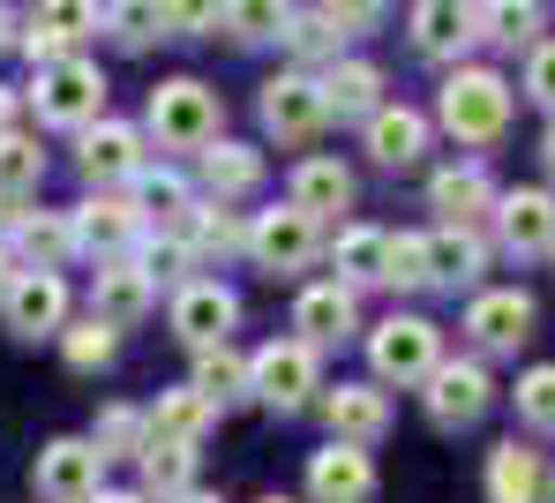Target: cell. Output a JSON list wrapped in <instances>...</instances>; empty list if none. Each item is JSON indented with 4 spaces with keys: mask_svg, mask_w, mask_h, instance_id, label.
<instances>
[{
    "mask_svg": "<svg viewBox=\"0 0 555 503\" xmlns=\"http://www.w3.org/2000/svg\"><path fill=\"white\" fill-rule=\"evenodd\" d=\"M436 120L459 143H495L511 128V83L495 68H451L443 91H436Z\"/></svg>",
    "mask_w": 555,
    "mask_h": 503,
    "instance_id": "1",
    "label": "cell"
},
{
    "mask_svg": "<svg viewBox=\"0 0 555 503\" xmlns=\"http://www.w3.org/2000/svg\"><path fill=\"white\" fill-rule=\"evenodd\" d=\"M369 361L383 384H428L443 369V331L428 315H390L369 331Z\"/></svg>",
    "mask_w": 555,
    "mask_h": 503,
    "instance_id": "2",
    "label": "cell"
},
{
    "mask_svg": "<svg viewBox=\"0 0 555 503\" xmlns=\"http://www.w3.org/2000/svg\"><path fill=\"white\" fill-rule=\"evenodd\" d=\"M151 136L166 151H210L218 143V91H203L195 76H173L151 91Z\"/></svg>",
    "mask_w": 555,
    "mask_h": 503,
    "instance_id": "3",
    "label": "cell"
},
{
    "mask_svg": "<svg viewBox=\"0 0 555 503\" xmlns=\"http://www.w3.org/2000/svg\"><path fill=\"white\" fill-rule=\"evenodd\" d=\"M30 105L46 128H91V120H105V76L91 61H53V68H38Z\"/></svg>",
    "mask_w": 555,
    "mask_h": 503,
    "instance_id": "4",
    "label": "cell"
},
{
    "mask_svg": "<svg viewBox=\"0 0 555 503\" xmlns=\"http://www.w3.org/2000/svg\"><path fill=\"white\" fill-rule=\"evenodd\" d=\"M315 391H323V384H315V346H308V338H271V346L248 361V399L278 405V413L308 405Z\"/></svg>",
    "mask_w": 555,
    "mask_h": 503,
    "instance_id": "5",
    "label": "cell"
},
{
    "mask_svg": "<svg viewBox=\"0 0 555 503\" xmlns=\"http://www.w3.org/2000/svg\"><path fill=\"white\" fill-rule=\"evenodd\" d=\"M315 218L300 210V203H285V210H263L256 225H248V256L263 263V271H308L315 263Z\"/></svg>",
    "mask_w": 555,
    "mask_h": 503,
    "instance_id": "6",
    "label": "cell"
},
{
    "mask_svg": "<svg viewBox=\"0 0 555 503\" xmlns=\"http://www.w3.org/2000/svg\"><path fill=\"white\" fill-rule=\"evenodd\" d=\"M98 474H105V451L83 443V436H61V443L38 451V496L46 503H91Z\"/></svg>",
    "mask_w": 555,
    "mask_h": 503,
    "instance_id": "7",
    "label": "cell"
},
{
    "mask_svg": "<svg viewBox=\"0 0 555 503\" xmlns=\"http://www.w3.org/2000/svg\"><path fill=\"white\" fill-rule=\"evenodd\" d=\"M323 120H331V105H323L315 76H271L263 83V128H271L278 143H308Z\"/></svg>",
    "mask_w": 555,
    "mask_h": 503,
    "instance_id": "8",
    "label": "cell"
},
{
    "mask_svg": "<svg viewBox=\"0 0 555 503\" xmlns=\"http://www.w3.org/2000/svg\"><path fill=\"white\" fill-rule=\"evenodd\" d=\"M495 399V384H488V369L480 361H443L436 376H428V421L436 428H473L480 413Z\"/></svg>",
    "mask_w": 555,
    "mask_h": 503,
    "instance_id": "9",
    "label": "cell"
},
{
    "mask_svg": "<svg viewBox=\"0 0 555 503\" xmlns=\"http://www.w3.org/2000/svg\"><path fill=\"white\" fill-rule=\"evenodd\" d=\"M91 30H98V0H38L30 30H23V53H30L38 68H53V61H68V46H83Z\"/></svg>",
    "mask_w": 555,
    "mask_h": 503,
    "instance_id": "10",
    "label": "cell"
},
{
    "mask_svg": "<svg viewBox=\"0 0 555 503\" xmlns=\"http://www.w3.org/2000/svg\"><path fill=\"white\" fill-rule=\"evenodd\" d=\"M308 496L315 503H369L375 496V459L361 443H323L315 459H308Z\"/></svg>",
    "mask_w": 555,
    "mask_h": 503,
    "instance_id": "11",
    "label": "cell"
},
{
    "mask_svg": "<svg viewBox=\"0 0 555 503\" xmlns=\"http://www.w3.org/2000/svg\"><path fill=\"white\" fill-rule=\"evenodd\" d=\"M0 308H8L15 338H46L68 315V286H61V271H15V286L0 294Z\"/></svg>",
    "mask_w": 555,
    "mask_h": 503,
    "instance_id": "12",
    "label": "cell"
},
{
    "mask_svg": "<svg viewBox=\"0 0 555 503\" xmlns=\"http://www.w3.org/2000/svg\"><path fill=\"white\" fill-rule=\"evenodd\" d=\"M495 233L511 256H548L555 248V196L548 189H511L495 196Z\"/></svg>",
    "mask_w": 555,
    "mask_h": 503,
    "instance_id": "13",
    "label": "cell"
},
{
    "mask_svg": "<svg viewBox=\"0 0 555 503\" xmlns=\"http://www.w3.org/2000/svg\"><path fill=\"white\" fill-rule=\"evenodd\" d=\"M473 38H480V8H473V0H421V8H413V53L459 61Z\"/></svg>",
    "mask_w": 555,
    "mask_h": 503,
    "instance_id": "14",
    "label": "cell"
},
{
    "mask_svg": "<svg viewBox=\"0 0 555 503\" xmlns=\"http://www.w3.org/2000/svg\"><path fill=\"white\" fill-rule=\"evenodd\" d=\"M293 331H300L308 346H338V338H353V331H361L353 286H346V279H323V286H308V294L293 301Z\"/></svg>",
    "mask_w": 555,
    "mask_h": 503,
    "instance_id": "15",
    "label": "cell"
},
{
    "mask_svg": "<svg viewBox=\"0 0 555 503\" xmlns=\"http://www.w3.org/2000/svg\"><path fill=\"white\" fill-rule=\"evenodd\" d=\"M465 331H473L488 353H518V346L533 338V301H526L518 286H503V294H480V301L465 308Z\"/></svg>",
    "mask_w": 555,
    "mask_h": 503,
    "instance_id": "16",
    "label": "cell"
},
{
    "mask_svg": "<svg viewBox=\"0 0 555 503\" xmlns=\"http://www.w3.org/2000/svg\"><path fill=\"white\" fill-rule=\"evenodd\" d=\"M233 315H241V301L218 279H188L181 294H173V331H181L188 346H218L233 331Z\"/></svg>",
    "mask_w": 555,
    "mask_h": 503,
    "instance_id": "17",
    "label": "cell"
},
{
    "mask_svg": "<svg viewBox=\"0 0 555 503\" xmlns=\"http://www.w3.org/2000/svg\"><path fill=\"white\" fill-rule=\"evenodd\" d=\"M143 173V136L120 128V120H91L83 128V181L113 189V181H135Z\"/></svg>",
    "mask_w": 555,
    "mask_h": 503,
    "instance_id": "18",
    "label": "cell"
},
{
    "mask_svg": "<svg viewBox=\"0 0 555 503\" xmlns=\"http://www.w3.org/2000/svg\"><path fill=\"white\" fill-rule=\"evenodd\" d=\"M323 421L338 443H375L390 428V399L375 384H338V391H323Z\"/></svg>",
    "mask_w": 555,
    "mask_h": 503,
    "instance_id": "19",
    "label": "cell"
},
{
    "mask_svg": "<svg viewBox=\"0 0 555 503\" xmlns=\"http://www.w3.org/2000/svg\"><path fill=\"white\" fill-rule=\"evenodd\" d=\"M428 151V113H413V105H375L369 113V158L375 166H413Z\"/></svg>",
    "mask_w": 555,
    "mask_h": 503,
    "instance_id": "20",
    "label": "cell"
},
{
    "mask_svg": "<svg viewBox=\"0 0 555 503\" xmlns=\"http://www.w3.org/2000/svg\"><path fill=\"white\" fill-rule=\"evenodd\" d=\"M135 233H143V210H135V203H120V196H98V203L76 210V248H91L98 263H113Z\"/></svg>",
    "mask_w": 555,
    "mask_h": 503,
    "instance_id": "21",
    "label": "cell"
},
{
    "mask_svg": "<svg viewBox=\"0 0 555 503\" xmlns=\"http://www.w3.org/2000/svg\"><path fill=\"white\" fill-rule=\"evenodd\" d=\"M541 489H548L541 451H526L518 436L488 451V503H541Z\"/></svg>",
    "mask_w": 555,
    "mask_h": 503,
    "instance_id": "22",
    "label": "cell"
},
{
    "mask_svg": "<svg viewBox=\"0 0 555 503\" xmlns=\"http://www.w3.org/2000/svg\"><path fill=\"white\" fill-rule=\"evenodd\" d=\"M428 203L443 210V225H473L480 210H495V181H488V166H443L436 181H428Z\"/></svg>",
    "mask_w": 555,
    "mask_h": 503,
    "instance_id": "23",
    "label": "cell"
},
{
    "mask_svg": "<svg viewBox=\"0 0 555 503\" xmlns=\"http://www.w3.org/2000/svg\"><path fill=\"white\" fill-rule=\"evenodd\" d=\"M151 301H158V279L143 271V263H105L98 271V323H135V315H151Z\"/></svg>",
    "mask_w": 555,
    "mask_h": 503,
    "instance_id": "24",
    "label": "cell"
},
{
    "mask_svg": "<svg viewBox=\"0 0 555 503\" xmlns=\"http://www.w3.org/2000/svg\"><path fill=\"white\" fill-rule=\"evenodd\" d=\"M323 105H331V120H369L375 105H383V68L375 61H331Z\"/></svg>",
    "mask_w": 555,
    "mask_h": 503,
    "instance_id": "25",
    "label": "cell"
},
{
    "mask_svg": "<svg viewBox=\"0 0 555 503\" xmlns=\"http://www.w3.org/2000/svg\"><path fill=\"white\" fill-rule=\"evenodd\" d=\"M293 203H300L308 218H331V210L353 203V173H346L338 158H300V166H293Z\"/></svg>",
    "mask_w": 555,
    "mask_h": 503,
    "instance_id": "26",
    "label": "cell"
},
{
    "mask_svg": "<svg viewBox=\"0 0 555 503\" xmlns=\"http://www.w3.org/2000/svg\"><path fill=\"white\" fill-rule=\"evenodd\" d=\"M203 189H210V203L248 196V189H263V158L248 143H218V151H203Z\"/></svg>",
    "mask_w": 555,
    "mask_h": 503,
    "instance_id": "27",
    "label": "cell"
},
{
    "mask_svg": "<svg viewBox=\"0 0 555 503\" xmlns=\"http://www.w3.org/2000/svg\"><path fill=\"white\" fill-rule=\"evenodd\" d=\"M210 413H218V405L203 399L195 384H181V391H166V399H158L151 436H158V443H188V451H195V443H203V428H210Z\"/></svg>",
    "mask_w": 555,
    "mask_h": 503,
    "instance_id": "28",
    "label": "cell"
},
{
    "mask_svg": "<svg viewBox=\"0 0 555 503\" xmlns=\"http://www.w3.org/2000/svg\"><path fill=\"white\" fill-rule=\"evenodd\" d=\"M480 263H488V248H480L465 225L428 233V279H436V286H473V279H480Z\"/></svg>",
    "mask_w": 555,
    "mask_h": 503,
    "instance_id": "29",
    "label": "cell"
},
{
    "mask_svg": "<svg viewBox=\"0 0 555 503\" xmlns=\"http://www.w3.org/2000/svg\"><path fill=\"white\" fill-rule=\"evenodd\" d=\"M541 30H548V15H541V0H480V38H495V46H541Z\"/></svg>",
    "mask_w": 555,
    "mask_h": 503,
    "instance_id": "30",
    "label": "cell"
},
{
    "mask_svg": "<svg viewBox=\"0 0 555 503\" xmlns=\"http://www.w3.org/2000/svg\"><path fill=\"white\" fill-rule=\"evenodd\" d=\"M195 391L210 405H233V399H248V361L218 338V346H195Z\"/></svg>",
    "mask_w": 555,
    "mask_h": 503,
    "instance_id": "31",
    "label": "cell"
},
{
    "mask_svg": "<svg viewBox=\"0 0 555 503\" xmlns=\"http://www.w3.org/2000/svg\"><path fill=\"white\" fill-rule=\"evenodd\" d=\"M188 481H195V451L188 443H143V496H158V503H181L188 496Z\"/></svg>",
    "mask_w": 555,
    "mask_h": 503,
    "instance_id": "32",
    "label": "cell"
},
{
    "mask_svg": "<svg viewBox=\"0 0 555 503\" xmlns=\"http://www.w3.org/2000/svg\"><path fill=\"white\" fill-rule=\"evenodd\" d=\"M15 241H23V256H30V271H53V263L76 248V225H68V218H46V210H23V218H15Z\"/></svg>",
    "mask_w": 555,
    "mask_h": 503,
    "instance_id": "33",
    "label": "cell"
},
{
    "mask_svg": "<svg viewBox=\"0 0 555 503\" xmlns=\"http://www.w3.org/2000/svg\"><path fill=\"white\" fill-rule=\"evenodd\" d=\"M285 23H293V0H225V30L241 46H271L285 38Z\"/></svg>",
    "mask_w": 555,
    "mask_h": 503,
    "instance_id": "34",
    "label": "cell"
},
{
    "mask_svg": "<svg viewBox=\"0 0 555 503\" xmlns=\"http://www.w3.org/2000/svg\"><path fill=\"white\" fill-rule=\"evenodd\" d=\"M181 225H188V248H195V256H210V248H218V256H225V248H248V225L225 218V203H195Z\"/></svg>",
    "mask_w": 555,
    "mask_h": 503,
    "instance_id": "35",
    "label": "cell"
},
{
    "mask_svg": "<svg viewBox=\"0 0 555 503\" xmlns=\"http://www.w3.org/2000/svg\"><path fill=\"white\" fill-rule=\"evenodd\" d=\"M383 248H390V233H375V225H346L338 233V279L353 286V279H383Z\"/></svg>",
    "mask_w": 555,
    "mask_h": 503,
    "instance_id": "36",
    "label": "cell"
},
{
    "mask_svg": "<svg viewBox=\"0 0 555 503\" xmlns=\"http://www.w3.org/2000/svg\"><path fill=\"white\" fill-rule=\"evenodd\" d=\"M105 30H113L128 53H143L151 38H166V8H158V0H113V8H105Z\"/></svg>",
    "mask_w": 555,
    "mask_h": 503,
    "instance_id": "37",
    "label": "cell"
},
{
    "mask_svg": "<svg viewBox=\"0 0 555 503\" xmlns=\"http://www.w3.org/2000/svg\"><path fill=\"white\" fill-rule=\"evenodd\" d=\"M383 286H436L428 279V233H390V248H383Z\"/></svg>",
    "mask_w": 555,
    "mask_h": 503,
    "instance_id": "38",
    "label": "cell"
},
{
    "mask_svg": "<svg viewBox=\"0 0 555 503\" xmlns=\"http://www.w3.org/2000/svg\"><path fill=\"white\" fill-rule=\"evenodd\" d=\"M338 38H346V30H338L323 8H308V15H293V23H285V46H293L300 61H338Z\"/></svg>",
    "mask_w": 555,
    "mask_h": 503,
    "instance_id": "39",
    "label": "cell"
},
{
    "mask_svg": "<svg viewBox=\"0 0 555 503\" xmlns=\"http://www.w3.org/2000/svg\"><path fill=\"white\" fill-rule=\"evenodd\" d=\"M38 173H46L38 143H30V136H0V196H30Z\"/></svg>",
    "mask_w": 555,
    "mask_h": 503,
    "instance_id": "40",
    "label": "cell"
},
{
    "mask_svg": "<svg viewBox=\"0 0 555 503\" xmlns=\"http://www.w3.org/2000/svg\"><path fill=\"white\" fill-rule=\"evenodd\" d=\"M98 451H105V459H143V443H151V436H143V413H128V405H105V413H98V436H91Z\"/></svg>",
    "mask_w": 555,
    "mask_h": 503,
    "instance_id": "41",
    "label": "cell"
},
{
    "mask_svg": "<svg viewBox=\"0 0 555 503\" xmlns=\"http://www.w3.org/2000/svg\"><path fill=\"white\" fill-rule=\"evenodd\" d=\"M61 353H68V369H105L113 361V323H76L68 338H61Z\"/></svg>",
    "mask_w": 555,
    "mask_h": 503,
    "instance_id": "42",
    "label": "cell"
},
{
    "mask_svg": "<svg viewBox=\"0 0 555 503\" xmlns=\"http://www.w3.org/2000/svg\"><path fill=\"white\" fill-rule=\"evenodd\" d=\"M158 8H166V30L173 38H203V30L225 23V0H158Z\"/></svg>",
    "mask_w": 555,
    "mask_h": 503,
    "instance_id": "43",
    "label": "cell"
},
{
    "mask_svg": "<svg viewBox=\"0 0 555 503\" xmlns=\"http://www.w3.org/2000/svg\"><path fill=\"white\" fill-rule=\"evenodd\" d=\"M518 413L533 428H555V369H526L518 376Z\"/></svg>",
    "mask_w": 555,
    "mask_h": 503,
    "instance_id": "44",
    "label": "cell"
},
{
    "mask_svg": "<svg viewBox=\"0 0 555 503\" xmlns=\"http://www.w3.org/2000/svg\"><path fill=\"white\" fill-rule=\"evenodd\" d=\"M323 15H331L346 38H361V30H375V23L390 15V0H323Z\"/></svg>",
    "mask_w": 555,
    "mask_h": 503,
    "instance_id": "45",
    "label": "cell"
},
{
    "mask_svg": "<svg viewBox=\"0 0 555 503\" xmlns=\"http://www.w3.org/2000/svg\"><path fill=\"white\" fill-rule=\"evenodd\" d=\"M526 99H541L555 113V38H541V46L526 53Z\"/></svg>",
    "mask_w": 555,
    "mask_h": 503,
    "instance_id": "46",
    "label": "cell"
},
{
    "mask_svg": "<svg viewBox=\"0 0 555 503\" xmlns=\"http://www.w3.org/2000/svg\"><path fill=\"white\" fill-rule=\"evenodd\" d=\"M188 263H195V248H188V241H158V248L143 256V271H151V279H181Z\"/></svg>",
    "mask_w": 555,
    "mask_h": 503,
    "instance_id": "47",
    "label": "cell"
},
{
    "mask_svg": "<svg viewBox=\"0 0 555 503\" xmlns=\"http://www.w3.org/2000/svg\"><path fill=\"white\" fill-rule=\"evenodd\" d=\"M91 503H151V496H135V489H98Z\"/></svg>",
    "mask_w": 555,
    "mask_h": 503,
    "instance_id": "48",
    "label": "cell"
},
{
    "mask_svg": "<svg viewBox=\"0 0 555 503\" xmlns=\"http://www.w3.org/2000/svg\"><path fill=\"white\" fill-rule=\"evenodd\" d=\"M541 166H548V181H555V120H548V136H541Z\"/></svg>",
    "mask_w": 555,
    "mask_h": 503,
    "instance_id": "49",
    "label": "cell"
},
{
    "mask_svg": "<svg viewBox=\"0 0 555 503\" xmlns=\"http://www.w3.org/2000/svg\"><path fill=\"white\" fill-rule=\"evenodd\" d=\"M8 286H15V271H8V248H0V294H8Z\"/></svg>",
    "mask_w": 555,
    "mask_h": 503,
    "instance_id": "50",
    "label": "cell"
},
{
    "mask_svg": "<svg viewBox=\"0 0 555 503\" xmlns=\"http://www.w3.org/2000/svg\"><path fill=\"white\" fill-rule=\"evenodd\" d=\"M8 113H15V99H8V91H0V136H8Z\"/></svg>",
    "mask_w": 555,
    "mask_h": 503,
    "instance_id": "51",
    "label": "cell"
},
{
    "mask_svg": "<svg viewBox=\"0 0 555 503\" xmlns=\"http://www.w3.org/2000/svg\"><path fill=\"white\" fill-rule=\"evenodd\" d=\"M541 503H555V474H548V489H541Z\"/></svg>",
    "mask_w": 555,
    "mask_h": 503,
    "instance_id": "52",
    "label": "cell"
},
{
    "mask_svg": "<svg viewBox=\"0 0 555 503\" xmlns=\"http://www.w3.org/2000/svg\"><path fill=\"white\" fill-rule=\"evenodd\" d=\"M181 503H218V496H195V489H188V496H181Z\"/></svg>",
    "mask_w": 555,
    "mask_h": 503,
    "instance_id": "53",
    "label": "cell"
},
{
    "mask_svg": "<svg viewBox=\"0 0 555 503\" xmlns=\"http://www.w3.org/2000/svg\"><path fill=\"white\" fill-rule=\"evenodd\" d=\"M0 46H8V8H0Z\"/></svg>",
    "mask_w": 555,
    "mask_h": 503,
    "instance_id": "54",
    "label": "cell"
},
{
    "mask_svg": "<svg viewBox=\"0 0 555 503\" xmlns=\"http://www.w3.org/2000/svg\"><path fill=\"white\" fill-rule=\"evenodd\" d=\"M263 503H293V496H263Z\"/></svg>",
    "mask_w": 555,
    "mask_h": 503,
    "instance_id": "55",
    "label": "cell"
}]
</instances>
